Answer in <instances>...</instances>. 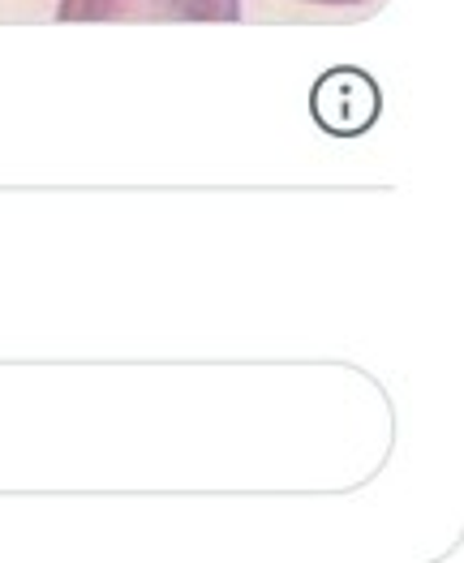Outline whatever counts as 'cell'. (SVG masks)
Wrapping results in <instances>:
<instances>
[{
	"instance_id": "6da1fadb",
	"label": "cell",
	"mask_w": 464,
	"mask_h": 563,
	"mask_svg": "<svg viewBox=\"0 0 464 563\" xmlns=\"http://www.w3.org/2000/svg\"><path fill=\"white\" fill-rule=\"evenodd\" d=\"M60 22H236L241 0H60Z\"/></svg>"
},
{
	"instance_id": "7a4b0ae2",
	"label": "cell",
	"mask_w": 464,
	"mask_h": 563,
	"mask_svg": "<svg viewBox=\"0 0 464 563\" xmlns=\"http://www.w3.org/2000/svg\"><path fill=\"white\" fill-rule=\"evenodd\" d=\"M310 4H366V0H310Z\"/></svg>"
}]
</instances>
